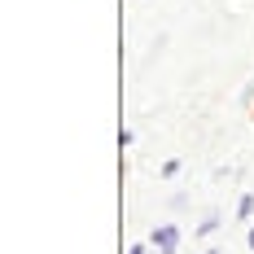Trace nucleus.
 <instances>
[{"label":"nucleus","mask_w":254,"mask_h":254,"mask_svg":"<svg viewBox=\"0 0 254 254\" xmlns=\"http://www.w3.org/2000/svg\"><path fill=\"white\" fill-rule=\"evenodd\" d=\"M176 241H180V228H176V224H167V228H158V232H153V246H158L162 254H171V250H176Z\"/></svg>","instance_id":"1"},{"label":"nucleus","mask_w":254,"mask_h":254,"mask_svg":"<svg viewBox=\"0 0 254 254\" xmlns=\"http://www.w3.org/2000/svg\"><path fill=\"white\" fill-rule=\"evenodd\" d=\"M250 210H254V197L246 193V197H241V206H237V215H241V219H250Z\"/></svg>","instance_id":"2"},{"label":"nucleus","mask_w":254,"mask_h":254,"mask_svg":"<svg viewBox=\"0 0 254 254\" xmlns=\"http://www.w3.org/2000/svg\"><path fill=\"white\" fill-rule=\"evenodd\" d=\"M131 254H145V246H131Z\"/></svg>","instance_id":"3"},{"label":"nucleus","mask_w":254,"mask_h":254,"mask_svg":"<svg viewBox=\"0 0 254 254\" xmlns=\"http://www.w3.org/2000/svg\"><path fill=\"white\" fill-rule=\"evenodd\" d=\"M250 250H254V228H250Z\"/></svg>","instance_id":"4"},{"label":"nucleus","mask_w":254,"mask_h":254,"mask_svg":"<svg viewBox=\"0 0 254 254\" xmlns=\"http://www.w3.org/2000/svg\"><path fill=\"white\" fill-rule=\"evenodd\" d=\"M210 254H219V250H210Z\"/></svg>","instance_id":"5"}]
</instances>
